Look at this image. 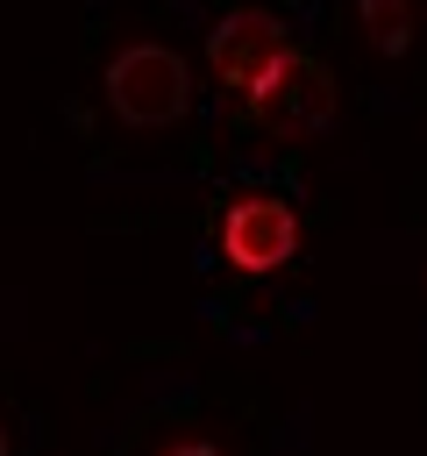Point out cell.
Masks as SVG:
<instances>
[{
	"label": "cell",
	"mask_w": 427,
	"mask_h": 456,
	"mask_svg": "<svg viewBox=\"0 0 427 456\" xmlns=\"http://www.w3.org/2000/svg\"><path fill=\"white\" fill-rule=\"evenodd\" d=\"M221 249L242 271H278L299 249V214L285 200H270V192H249V200H235L221 214Z\"/></svg>",
	"instance_id": "4"
},
{
	"label": "cell",
	"mask_w": 427,
	"mask_h": 456,
	"mask_svg": "<svg viewBox=\"0 0 427 456\" xmlns=\"http://www.w3.org/2000/svg\"><path fill=\"white\" fill-rule=\"evenodd\" d=\"M356 14H363V36L384 57H399L413 43V0H356Z\"/></svg>",
	"instance_id": "5"
},
{
	"label": "cell",
	"mask_w": 427,
	"mask_h": 456,
	"mask_svg": "<svg viewBox=\"0 0 427 456\" xmlns=\"http://www.w3.org/2000/svg\"><path fill=\"white\" fill-rule=\"evenodd\" d=\"M285 50H292V36H285V21L263 14V7H235V14L214 21V36H206V64H214V78H221L228 93H249Z\"/></svg>",
	"instance_id": "3"
},
{
	"label": "cell",
	"mask_w": 427,
	"mask_h": 456,
	"mask_svg": "<svg viewBox=\"0 0 427 456\" xmlns=\"http://www.w3.org/2000/svg\"><path fill=\"white\" fill-rule=\"evenodd\" d=\"M107 100L128 128H171L192 114V71L171 43H128L107 64Z\"/></svg>",
	"instance_id": "1"
},
{
	"label": "cell",
	"mask_w": 427,
	"mask_h": 456,
	"mask_svg": "<svg viewBox=\"0 0 427 456\" xmlns=\"http://www.w3.org/2000/svg\"><path fill=\"white\" fill-rule=\"evenodd\" d=\"M0 456H7V428H0Z\"/></svg>",
	"instance_id": "7"
},
{
	"label": "cell",
	"mask_w": 427,
	"mask_h": 456,
	"mask_svg": "<svg viewBox=\"0 0 427 456\" xmlns=\"http://www.w3.org/2000/svg\"><path fill=\"white\" fill-rule=\"evenodd\" d=\"M249 100V114H256V128H270V135H320L327 121H334V78H327V64L320 57H306L299 43L242 93Z\"/></svg>",
	"instance_id": "2"
},
{
	"label": "cell",
	"mask_w": 427,
	"mask_h": 456,
	"mask_svg": "<svg viewBox=\"0 0 427 456\" xmlns=\"http://www.w3.org/2000/svg\"><path fill=\"white\" fill-rule=\"evenodd\" d=\"M164 456H228V449H214V442H178V449H164Z\"/></svg>",
	"instance_id": "6"
}]
</instances>
